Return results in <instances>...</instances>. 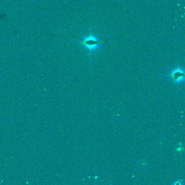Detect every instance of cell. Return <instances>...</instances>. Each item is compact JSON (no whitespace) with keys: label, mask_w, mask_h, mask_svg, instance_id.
I'll use <instances>...</instances> for the list:
<instances>
[{"label":"cell","mask_w":185,"mask_h":185,"mask_svg":"<svg viewBox=\"0 0 185 185\" xmlns=\"http://www.w3.org/2000/svg\"><path fill=\"white\" fill-rule=\"evenodd\" d=\"M169 77L171 78L172 80L176 84H180L184 82L185 78V72L180 67L174 69L169 73Z\"/></svg>","instance_id":"2"},{"label":"cell","mask_w":185,"mask_h":185,"mask_svg":"<svg viewBox=\"0 0 185 185\" xmlns=\"http://www.w3.org/2000/svg\"><path fill=\"white\" fill-rule=\"evenodd\" d=\"M102 43V42L92 35L91 33H90L89 37L85 38L80 41V44L89 49L90 51H94L95 49H97Z\"/></svg>","instance_id":"1"}]
</instances>
